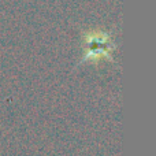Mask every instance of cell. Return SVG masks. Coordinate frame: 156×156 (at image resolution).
<instances>
[{
  "label": "cell",
  "mask_w": 156,
  "mask_h": 156,
  "mask_svg": "<svg viewBox=\"0 0 156 156\" xmlns=\"http://www.w3.org/2000/svg\"><path fill=\"white\" fill-rule=\"evenodd\" d=\"M85 43L89 49L81 62H85V60H99L103 56L110 58L108 56V51L111 49V47L114 48V44H111L110 36L103 32L85 34Z\"/></svg>",
  "instance_id": "6da1fadb"
}]
</instances>
